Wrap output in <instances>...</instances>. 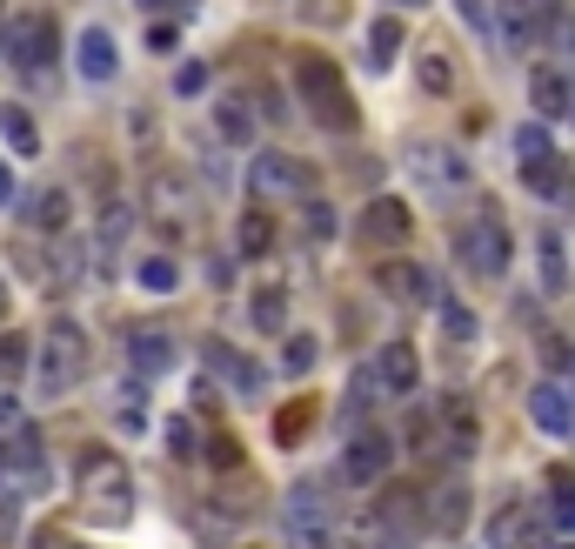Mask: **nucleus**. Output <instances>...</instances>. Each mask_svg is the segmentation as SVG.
Instances as JSON below:
<instances>
[{"label":"nucleus","mask_w":575,"mask_h":549,"mask_svg":"<svg viewBox=\"0 0 575 549\" xmlns=\"http://www.w3.org/2000/svg\"><path fill=\"white\" fill-rule=\"evenodd\" d=\"M248 182L262 188V195H314V168L301 162V154H281V147H262L255 162H248Z\"/></svg>","instance_id":"nucleus-7"},{"label":"nucleus","mask_w":575,"mask_h":549,"mask_svg":"<svg viewBox=\"0 0 575 549\" xmlns=\"http://www.w3.org/2000/svg\"><path fill=\"white\" fill-rule=\"evenodd\" d=\"M442 449L449 455H475V409H468V396H442Z\"/></svg>","instance_id":"nucleus-18"},{"label":"nucleus","mask_w":575,"mask_h":549,"mask_svg":"<svg viewBox=\"0 0 575 549\" xmlns=\"http://www.w3.org/2000/svg\"><path fill=\"white\" fill-rule=\"evenodd\" d=\"M529 422L542 429V436H555V442H575V388L568 382H535L529 388Z\"/></svg>","instance_id":"nucleus-8"},{"label":"nucleus","mask_w":575,"mask_h":549,"mask_svg":"<svg viewBox=\"0 0 575 549\" xmlns=\"http://www.w3.org/2000/svg\"><path fill=\"white\" fill-rule=\"evenodd\" d=\"M34 228H41V234H67V195H60V188H47V195L34 201Z\"/></svg>","instance_id":"nucleus-30"},{"label":"nucleus","mask_w":575,"mask_h":549,"mask_svg":"<svg viewBox=\"0 0 575 549\" xmlns=\"http://www.w3.org/2000/svg\"><path fill=\"white\" fill-rule=\"evenodd\" d=\"M0 134H8V147H14V154H41V128H34V114H27V108H14V101L0 108Z\"/></svg>","instance_id":"nucleus-24"},{"label":"nucleus","mask_w":575,"mask_h":549,"mask_svg":"<svg viewBox=\"0 0 575 549\" xmlns=\"http://www.w3.org/2000/svg\"><path fill=\"white\" fill-rule=\"evenodd\" d=\"M175 41H181V28H175V21H161V28L147 21V54H175Z\"/></svg>","instance_id":"nucleus-43"},{"label":"nucleus","mask_w":575,"mask_h":549,"mask_svg":"<svg viewBox=\"0 0 575 549\" xmlns=\"http://www.w3.org/2000/svg\"><path fill=\"white\" fill-rule=\"evenodd\" d=\"M422 88H429V95H455V61H449L442 47L422 54Z\"/></svg>","instance_id":"nucleus-29"},{"label":"nucleus","mask_w":575,"mask_h":549,"mask_svg":"<svg viewBox=\"0 0 575 549\" xmlns=\"http://www.w3.org/2000/svg\"><path fill=\"white\" fill-rule=\"evenodd\" d=\"M522 182H529V195H535V201L575 208V175H568L562 154H549V162H529V168H522Z\"/></svg>","instance_id":"nucleus-15"},{"label":"nucleus","mask_w":575,"mask_h":549,"mask_svg":"<svg viewBox=\"0 0 575 549\" xmlns=\"http://www.w3.org/2000/svg\"><path fill=\"white\" fill-rule=\"evenodd\" d=\"M455 14H462L475 34H488V8H482V0H455Z\"/></svg>","instance_id":"nucleus-44"},{"label":"nucleus","mask_w":575,"mask_h":549,"mask_svg":"<svg viewBox=\"0 0 575 549\" xmlns=\"http://www.w3.org/2000/svg\"><path fill=\"white\" fill-rule=\"evenodd\" d=\"M74 67H80V81H95V88H108L114 74H121V47H114V34L95 21V28H80V41H74Z\"/></svg>","instance_id":"nucleus-10"},{"label":"nucleus","mask_w":575,"mask_h":549,"mask_svg":"<svg viewBox=\"0 0 575 549\" xmlns=\"http://www.w3.org/2000/svg\"><path fill=\"white\" fill-rule=\"evenodd\" d=\"M301 234H308V242H328V234H335V208H328V201H308Z\"/></svg>","instance_id":"nucleus-36"},{"label":"nucleus","mask_w":575,"mask_h":549,"mask_svg":"<svg viewBox=\"0 0 575 549\" xmlns=\"http://www.w3.org/2000/svg\"><path fill=\"white\" fill-rule=\"evenodd\" d=\"M14 483V469H8V442H0V490H8Z\"/></svg>","instance_id":"nucleus-47"},{"label":"nucleus","mask_w":575,"mask_h":549,"mask_svg":"<svg viewBox=\"0 0 575 549\" xmlns=\"http://www.w3.org/2000/svg\"><path fill=\"white\" fill-rule=\"evenodd\" d=\"M516 536H522V509H502L496 523H488V542L496 549H516Z\"/></svg>","instance_id":"nucleus-39"},{"label":"nucleus","mask_w":575,"mask_h":549,"mask_svg":"<svg viewBox=\"0 0 575 549\" xmlns=\"http://www.w3.org/2000/svg\"><path fill=\"white\" fill-rule=\"evenodd\" d=\"M321 362V349H314V336H288V349H281V369L288 375H308Z\"/></svg>","instance_id":"nucleus-31"},{"label":"nucleus","mask_w":575,"mask_h":549,"mask_svg":"<svg viewBox=\"0 0 575 549\" xmlns=\"http://www.w3.org/2000/svg\"><path fill=\"white\" fill-rule=\"evenodd\" d=\"M529 101H535L542 121L575 114V74L568 67H529Z\"/></svg>","instance_id":"nucleus-13"},{"label":"nucleus","mask_w":575,"mask_h":549,"mask_svg":"<svg viewBox=\"0 0 575 549\" xmlns=\"http://www.w3.org/2000/svg\"><path fill=\"white\" fill-rule=\"evenodd\" d=\"M134 282H141L147 295H175V288H181V262H175V255H141V262H134Z\"/></svg>","instance_id":"nucleus-22"},{"label":"nucleus","mask_w":575,"mask_h":549,"mask_svg":"<svg viewBox=\"0 0 575 549\" xmlns=\"http://www.w3.org/2000/svg\"><path fill=\"white\" fill-rule=\"evenodd\" d=\"M255 322H262V329H281V322H288V295H281V288L255 295Z\"/></svg>","instance_id":"nucleus-37"},{"label":"nucleus","mask_w":575,"mask_h":549,"mask_svg":"<svg viewBox=\"0 0 575 549\" xmlns=\"http://www.w3.org/2000/svg\"><path fill=\"white\" fill-rule=\"evenodd\" d=\"M14 195H21V188H14V168L0 162V208H14Z\"/></svg>","instance_id":"nucleus-45"},{"label":"nucleus","mask_w":575,"mask_h":549,"mask_svg":"<svg viewBox=\"0 0 575 549\" xmlns=\"http://www.w3.org/2000/svg\"><path fill=\"white\" fill-rule=\"evenodd\" d=\"M80 503L108 523H128V503H134V483H128V462L114 449H88L80 455Z\"/></svg>","instance_id":"nucleus-3"},{"label":"nucleus","mask_w":575,"mask_h":549,"mask_svg":"<svg viewBox=\"0 0 575 549\" xmlns=\"http://www.w3.org/2000/svg\"><path fill=\"white\" fill-rule=\"evenodd\" d=\"M21 429H27V416H21V403H14V396H0V442H14Z\"/></svg>","instance_id":"nucleus-42"},{"label":"nucleus","mask_w":575,"mask_h":549,"mask_svg":"<svg viewBox=\"0 0 575 549\" xmlns=\"http://www.w3.org/2000/svg\"><path fill=\"white\" fill-rule=\"evenodd\" d=\"M295 95H301V108L314 114V128H328V134H355V128H362V108H355V95H349V81H342L335 61L295 54Z\"/></svg>","instance_id":"nucleus-1"},{"label":"nucleus","mask_w":575,"mask_h":549,"mask_svg":"<svg viewBox=\"0 0 575 549\" xmlns=\"http://www.w3.org/2000/svg\"><path fill=\"white\" fill-rule=\"evenodd\" d=\"M462 516H468V496H462V490H442V496H435V509H429V523H435V529H462Z\"/></svg>","instance_id":"nucleus-32"},{"label":"nucleus","mask_w":575,"mask_h":549,"mask_svg":"<svg viewBox=\"0 0 575 549\" xmlns=\"http://www.w3.org/2000/svg\"><path fill=\"white\" fill-rule=\"evenodd\" d=\"M308 416H314L308 403H295V409H281V422H275V436H281V449H288V442H295V436L308 429Z\"/></svg>","instance_id":"nucleus-40"},{"label":"nucleus","mask_w":575,"mask_h":549,"mask_svg":"<svg viewBox=\"0 0 575 549\" xmlns=\"http://www.w3.org/2000/svg\"><path fill=\"white\" fill-rule=\"evenodd\" d=\"M549 490H555V523L575 536V476L562 469V476H549Z\"/></svg>","instance_id":"nucleus-34"},{"label":"nucleus","mask_w":575,"mask_h":549,"mask_svg":"<svg viewBox=\"0 0 575 549\" xmlns=\"http://www.w3.org/2000/svg\"><path fill=\"white\" fill-rule=\"evenodd\" d=\"M80 262H88V255H80L74 234H47V262H41L47 288H74V282H80Z\"/></svg>","instance_id":"nucleus-19"},{"label":"nucleus","mask_w":575,"mask_h":549,"mask_svg":"<svg viewBox=\"0 0 575 549\" xmlns=\"http://www.w3.org/2000/svg\"><path fill=\"white\" fill-rule=\"evenodd\" d=\"M388 462H395V442H388L382 429H362V436L342 449V483L368 490V483H382V476H388Z\"/></svg>","instance_id":"nucleus-9"},{"label":"nucleus","mask_w":575,"mask_h":549,"mask_svg":"<svg viewBox=\"0 0 575 549\" xmlns=\"http://www.w3.org/2000/svg\"><path fill=\"white\" fill-rule=\"evenodd\" d=\"M562 549H575V542H562Z\"/></svg>","instance_id":"nucleus-50"},{"label":"nucleus","mask_w":575,"mask_h":549,"mask_svg":"<svg viewBox=\"0 0 575 549\" xmlns=\"http://www.w3.org/2000/svg\"><path fill=\"white\" fill-rule=\"evenodd\" d=\"M168 8H175V28H188V21L201 14V0H168Z\"/></svg>","instance_id":"nucleus-46"},{"label":"nucleus","mask_w":575,"mask_h":549,"mask_svg":"<svg viewBox=\"0 0 575 549\" xmlns=\"http://www.w3.org/2000/svg\"><path fill=\"white\" fill-rule=\"evenodd\" d=\"M281 523H288V536H295L301 549H321L328 529H335V516H328V503H321L314 490H295V496L281 503Z\"/></svg>","instance_id":"nucleus-12"},{"label":"nucleus","mask_w":575,"mask_h":549,"mask_svg":"<svg viewBox=\"0 0 575 549\" xmlns=\"http://www.w3.org/2000/svg\"><path fill=\"white\" fill-rule=\"evenodd\" d=\"M214 134H221L228 147H248V141H255V101H248V95H228V101L214 108Z\"/></svg>","instance_id":"nucleus-20"},{"label":"nucleus","mask_w":575,"mask_h":549,"mask_svg":"<svg viewBox=\"0 0 575 549\" xmlns=\"http://www.w3.org/2000/svg\"><path fill=\"white\" fill-rule=\"evenodd\" d=\"M161 436H168V455H201V429H195L188 416H175V422L161 429Z\"/></svg>","instance_id":"nucleus-33"},{"label":"nucleus","mask_w":575,"mask_h":549,"mask_svg":"<svg viewBox=\"0 0 575 549\" xmlns=\"http://www.w3.org/2000/svg\"><path fill=\"white\" fill-rule=\"evenodd\" d=\"M128 228H134V208H128V201H108V215H101V268H108L114 249L128 242Z\"/></svg>","instance_id":"nucleus-26"},{"label":"nucleus","mask_w":575,"mask_h":549,"mask_svg":"<svg viewBox=\"0 0 575 549\" xmlns=\"http://www.w3.org/2000/svg\"><path fill=\"white\" fill-rule=\"evenodd\" d=\"M375 282H382L395 301H435V282H429V268H416V262H382Z\"/></svg>","instance_id":"nucleus-17"},{"label":"nucleus","mask_w":575,"mask_h":549,"mask_svg":"<svg viewBox=\"0 0 575 549\" xmlns=\"http://www.w3.org/2000/svg\"><path fill=\"white\" fill-rule=\"evenodd\" d=\"M208 88V61H181V74H175V95H201Z\"/></svg>","instance_id":"nucleus-41"},{"label":"nucleus","mask_w":575,"mask_h":549,"mask_svg":"<svg viewBox=\"0 0 575 549\" xmlns=\"http://www.w3.org/2000/svg\"><path fill=\"white\" fill-rule=\"evenodd\" d=\"M208 369H214V375H228V382L241 388V396H255V388H262V375H255V362H248V355H234L228 342H208Z\"/></svg>","instance_id":"nucleus-21"},{"label":"nucleus","mask_w":575,"mask_h":549,"mask_svg":"<svg viewBox=\"0 0 575 549\" xmlns=\"http://www.w3.org/2000/svg\"><path fill=\"white\" fill-rule=\"evenodd\" d=\"M201 455H208L214 469H241V442H234V436H208V442H201Z\"/></svg>","instance_id":"nucleus-38"},{"label":"nucleus","mask_w":575,"mask_h":549,"mask_svg":"<svg viewBox=\"0 0 575 549\" xmlns=\"http://www.w3.org/2000/svg\"><path fill=\"white\" fill-rule=\"evenodd\" d=\"M8 301H14V295H8V275H0V316H8Z\"/></svg>","instance_id":"nucleus-48"},{"label":"nucleus","mask_w":575,"mask_h":549,"mask_svg":"<svg viewBox=\"0 0 575 549\" xmlns=\"http://www.w3.org/2000/svg\"><path fill=\"white\" fill-rule=\"evenodd\" d=\"M375 375H382V396H416V382H422V362L408 342H382L375 355Z\"/></svg>","instance_id":"nucleus-14"},{"label":"nucleus","mask_w":575,"mask_h":549,"mask_svg":"<svg viewBox=\"0 0 575 549\" xmlns=\"http://www.w3.org/2000/svg\"><path fill=\"white\" fill-rule=\"evenodd\" d=\"M509 255H516V242H509V228H502L496 215H482V221H468V228L455 234V262H462L468 275H482V282H502V275H509Z\"/></svg>","instance_id":"nucleus-4"},{"label":"nucleus","mask_w":575,"mask_h":549,"mask_svg":"<svg viewBox=\"0 0 575 549\" xmlns=\"http://www.w3.org/2000/svg\"><path fill=\"white\" fill-rule=\"evenodd\" d=\"M268 242H275V221L262 208H248L241 215V255H268Z\"/></svg>","instance_id":"nucleus-28"},{"label":"nucleus","mask_w":575,"mask_h":549,"mask_svg":"<svg viewBox=\"0 0 575 549\" xmlns=\"http://www.w3.org/2000/svg\"><path fill=\"white\" fill-rule=\"evenodd\" d=\"M401 162H408V175H416L435 201H449V195L468 188V162H462L455 147H442V141H408V147H401Z\"/></svg>","instance_id":"nucleus-6"},{"label":"nucleus","mask_w":575,"mask_h":549,"mask_svg":"<svg viewBox=\"0 0 575 549\" xmlns=\"http://www.w3.org/2000/svg\"><path fill=\"white\" fill-rule=\"evenodd\" d=\"M8 61L27 74V81H47V67H54V54H60V21L54 14H21V21H8Z\"/></svg>","instance_id":"nucleus-5"},{"label":"nucleus","mask_w":575,"mask_h":549,"mask_svg":"<svg viewBox=\"0 0 575 549\" xmlns=\"http://www.w3.org/2000/svg\"><path fill=\"white\" fill-rule=\"evenodd\" d=\"M128 362H134L141 382H147V375H168V369H175V336H161V329H134V336H128Z\"/></svg>","instance_id":"nucleus-16"},{"label":"nucleus","mask_w":575,"mask_h":549,"mask_svg":"<svg viewBox=\"0 0 575 549\" xmlns=\"http://www.w3.org/2000/svg\"><path fill=\"white\" fill-rule=\"evenodd\" d=\"M408 228H416V215H408V201H395V195H375L362 208V242H375V249H401Z\"/></svg>","instance_id":"nucleus-11"},{"label":"nucleus","mask_w":575,"mask_h":549,"mask_svg":"<svg viewBox=\"0 0 575 549\" xmlns=\"http://www.w3.org/2000/svg\"><path fill=\"white\" fill-rule=\"evenodd\" d=\"M395 54H401V21H395V14L368 21V67H375V74H388V67H395Z\"/></svg>","instance_id":"nucleus-23"},{"label":"nucleus","mask_w":575,"mask_h":549,"mask_svg":"<svg viewBox=\"0 0 575 549\" xmlns=\"http://www.w3.org/2000/svg\"><path fill=\"white\" fill-rule=\"evenodd\" d=\"M442 336L449 342H475V316H468L462 301H442Z\"/></svg>","instance_id":"nucleus-35"},{"label":"nucleus","mask_w":575,"mask_h":549,"mask_svg":"<svg viewBox=\"0 0 575 549\" xmlns=\"http://www.w3.org/2000/svg\"><path fill=\"white\" fill-rule=\"evenodd\" d=\"M555 154V134H549V121H529V128H516V162L529 168V162H549Z\"/></svg>","instance_id":"nucleus-27"},{"label":"nucleus","mask_w":575,"mask_h":549,"mask_svg":"<svg viewBox=\"0 0 575 549\" xmlns=\"http://www.w3.org/2000/svg\"><path fill=\"white\" fill-rule=\"evenodd\" d=\"M535 262H542V288H549V295H562V282H568L562 234H535Z\"/></svg>","instance_id":"nucleus-25"},{"label":"nucleus","mask_w":575,"mask_h":549,"mask_svg":"<svg viewBox=\"0 0 575 549\" xmlns=\"http://www.w3.org/2000/svg\"><path fill=\"white\" fill-rule=\"evenodd\" d=\"M134 8H147V14H154V8H161V0H134Z\"/></svg>","instance_id":"nucleus-49"},{"label":"nucleus","mask_w":575,"mask_h":549,"mask_svg":"<svg viewBox=\"0 0 575 549\" xmlns=\"http://www.w3.org/2000/svg\"><path fill=\"white\" fill-rule=\"evenodd\" d=\"M80 375H88V336H80V322L60 316L34 342V388H41V396H67Z\"/></svg>","instance_id":"nucleus-2"}]
</instances>
